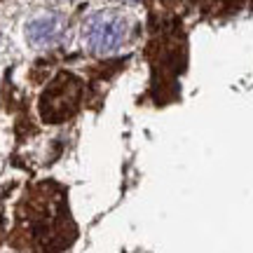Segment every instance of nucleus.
<instances>
[{"label": "nucleus", "mask_w": 253, "mask_h": 253, "mask_svg": "<svg viewBox=\"0 0 253 253\" xmlns=\"http://www.w3.org/2000/svg\"><path fill=\"white\" fill-rule=\"evenodd\" d=\"M129 31H131V24L125 14L106 9V12H96L87 19L82 38H84V45L89 47L91 52L110 54V52H118L126 42Z\"/></svg>", "instance_id": "obj_1"}, {"label": "nucleus", "mask_w": 253, "mask_h": 253, "mask_svg": "<svg viewBox=\"0 0 253 253\" xmlns=\"http://www.w3.org/2000/svg\"><path fill=\"white\" fill-rule=\"evenodd\" d=\"M82 96V84L68 73L56 75L40 99V113L45 122H63L75 113Z\"/></svg>", "instance_id": "obj_2"}, {"label": "nucleus", "mask_w": 253, "mask_h": 253, "mask_svg": "<svg viewBox=\"0 0 253 253\" xmlns=\"http://www.w3.org/2000/svg\"><path fill=\"white\" fill-rule=\"evenodd\" d=\"M28 33V42L38 47L52 45L56 38L61 36V21L56 17H45V19H36L31 21L26 28Z\"/></svg>", "instance_id": "obj_3"}, {"label": "nucleus", "mask_w": 253, "mask_h": 253, "mask_svg": "<svg viewBox=\"0 0 253 253\" xmlns=\"http://www.w3.org/2000/svg\"><path fill=\"white\" fill-rule=\"evenodd\" d=\"M242 5V0H204V7L211 12H232Z\"/></svg>", "instance_id": "obj_4"}, {"label": "nucleus", "mask_w": 253, "mask_h": 253, "mask_svg": "<svg viewBox=\"0 0 253 253\" xmlns=\"http://www.w3.org/2000/svg\"><path fill=\"white\" fill-rule=\"evenodd\" d=\"M120 2H136V0H120Z\"/></svg>", "instance_id": "obj_5"}]
</instances>
